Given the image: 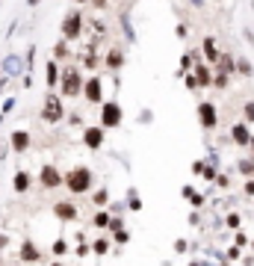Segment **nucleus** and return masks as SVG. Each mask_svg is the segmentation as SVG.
I'll return each mask as SVG.
<instances>
[{
  "mask_svg": "<svg viewBox=\"0 0 254 266\" xmlns=\"http://www.w3.org/2000/svg\"><path fill=\"white\" fill-rule=\"evenodd\" d=\"M184 86H186L190 92H198V89H201V83H198V77H195L192 71H186V77H184Z\"/></svg>",
  "mask_w": 254,
  "mask_h": 266,
  "instance_id": "c756f323",
  "label": "nucleus"
},
{
  "mask_svg": "<svg viewBox=\"0 0 254 266\" xmlns=\"http://www.w3.org/2000/svg\"><path fill=\"white\" fill-rule=\"evenodd\" d=\"M195 116H198V124H201L204 130H216V128H219V106H216L213 100H198Z\"/></svg>",
  "mask_w": 254,
  "mask_h": 266,
  "instance_id": "423d86ee",
  "label": "nucleus"
},
{
  "mask_svg": "<svg viewBox=\"0 0 254 266\" xmlns=\"http://www.w3.org/2000/svg\"><path fill=\"white\" fill-rule=\"evenodd\" d=\"M50 266H62V264H60V260H54V264H50Z\"/></svg>",
  "mask_w": 254,
  "mask_h": 266,
  "instance_id": "0e129e2a",
  "label": "nucleus"
},
{
  "mask_svg": "<svg viewBox=\"0 0 254 266\" xmlns=\"http://www.w3.org/2000/svg\"><path fill=\"white\" fill-rule=\"evenodd\" d=\"M118 24H122V33L127 36V44H136V30H133V24H130V15H127V12L118 15Z\"/></svg>",
  "mask_w": 254,
  "mask_h": 266,
  "instance_id": "412c9836",
  "label": "nucleus"
},
{
  "mask_svg": "<svg viewBox=\"0 0 254 266\" xmlns=\"http://www.w3.org/2000/svg\"><path fill=\"white\" fill-rule=\"evenodd\" d=\"M50 56H54L56 62H65V60L71 56V48H68V38H60V42L54 44V50H50Z\"/></svg>",
  "mask_w": 254,
  "mask_h": 266,
  "instance_id": "aec40b11",
  "label": "nucleus"
},
{
  "mask_svg": "<svg viewBox=\"0 0 254 266\" xmlns=\"http://www.w3.org/2000/svg\"><path fill=\"white\" fill-rule=\"evenodd\" d=\"M139 122L142 124H151L154 122V110H139Z\"/></svg>",
  "mask_w": 254,
  "mask_h": 266,
  "instance_id": "ea45409f",
  "label": "nucleus"
},
{
  "mask_svg": "<svg viewBox=\"0 0 254 266\" xmlns=\"http://www.w3.org/2000/svg\"><path fill=\"white\" fill-rule=\"evenodd\" d=\"M21 86H24V89H30V86H32V74H24V77H21Z\"/></svg>",
  "mask_w": 254,
  "mask_h": 266,
  "instance_id": "603ef678",
  "label": "nucleus"
},
{
  "mask_svg": "<svg viewBox=\"0 0 254 266\" xmlns=\"http://www.w3.org/2000/svg\"><path fill=\"white\" fill-rule=\"evenodd\" d=\"M92 184H95V174L89 166H74L65 172V190L71 196H86L92 190Z\"/></svg>",
  "mask_w": 254,
  "mask_h": 266,
  "instance_id": "f257e3e1",
  "label": "nucleus"
},
{
  "mask_svg": "<svg viewBox=\"0 0 254 266\" xmlns=\"http://www.w3.org/2000/svg\"><path fill=\"white\" fill-rule=\"evenodd\" d=\"M110 248H112V246H110V240H106V236H98L95 242H92V254H98V258H104Z\"/></svg>",
  "mask_w": 254,
  "mask_h": 266,
  "instance_id": "bb28decb",
  "label": "nucleus"
},
{
  "mask_svg": "<svg viewBox=\"0 0 254 266\" xmlns=\"http://www.w3.org/2000/svg\"><path fill=\"white\" fill-rule=\"evenodd\" d=\"M89 151H100L104 148V142H106V128L104 124H89V128H83V139H80Z\"/></svg>",
  "mask_w": 254,
  "mask_h": 266,
  "instance_id": "6e6552de",
  "label": "nucleus"
},
{
  "mask_svg": "<svg viewBox=\"0 0 254 266\" xmlns=\"http://www.w3.org/2000/svg\"><path fill=\"white\" fill-rule=\"evenodd\" d=\"M15 106H18V98H15V95H9V98L3 100V106H0V112H6V116H9V112H12Z\"/></svg>",
  "mask_w": 254,
  "mask_h": 266,
  "instance_id": "72a5a7b5",
  "label": "nucleus"
},
{
  "mask_svg": "<svg viewBox=\"0 0 254 266\" xmlns=\"http://www.w3.org/2000/svg\"><path fill=\"white\" fill-rule=\"evenodd\" d=\"M127 207H130L133 213H139V210H142V198H139V192H136L133 186L127 190Z\"/></svg>",
  "mask_w": 254,
  "mask_h": 266,
  "instance_id": "c85d7f7f",
  "label": "nucleus"
},
{
  "mask_svg": "<svg viewBox=\"0 0 254 266\" xmlns=\"http://www.w3.org/2000/svg\"><path fill=\"white\" fill-rule=\"evenodd\" d=\"M30 145H32V133L30 130H12L9 133V148H12L15 154L30 151Z\"/></svg>",
  "mask_w": 254,
  "mask_h": 266,
  "instance_id": "2eb2a0df",
  "label": "nucleus"
},
{
  "mask_svg": "<svg viewBox=\"0 0 254 266\" xmlns=\"http://www.w3.org/2000/svg\"><path fill=\"white\" fill-rule=\"evenodd\" d=\"M216 71H222V74H228V77H230V74H236V56H234V54H224L222 50V56H219V62H216Z\"/></svg>",
  "mask_w": 254,
  "mask_h": 266,
  "instance_id": "6ab92c4d",
  "label": "nucleus"
},
{
  "mask_svg": "<svg viewBox=\"0 0 254 266\" xmlns=\"http://www.w3.org/2000/svg\"><path fill=\"white\" fill-rule=\"evenodd\" d=\"M86 15L80 12V9H71L68 15L62 18V24H60V33H62V38H68V42H80V36H83V30H86Z\"/></svg>",
  "mask_w": 254,
  "mask_h": 266,
  "instance_id": "20e7f679",
  "label": "nucleus"
},
{
  "mask_svg": "<svg viewBox=\"0 0 254 266\" xmlns=\"http://www.w3.org/2000/svg\"><path fill=\"white\" fill-rule=\"evenodd\" d=\"M186 248H190V246H186V240H174V252H178V254H184Z\"/></svg>",
  "mask_w": 254,
  "mask_h": 266,
  "instance_id": "8fccbe9b",
  "label": "nucleus"
},
{
  "mask_svg": "<svg viewBox=\"0 0 254 266\" xmlns=\"http://www.w3.org/2000/svg\"><path fill=\"white\" fill-rule=\"evenodd\" d=\"M44 124H60L68 118V112H65V104H62V95H56V92H48L44 95V104H42V116H38Z\"/></svg>",
  "mask_w": 254,
  "mask_h": 266,
  "instance_id": "7ed1b4c3",
  "label": "nucleus"
},
{
  "mask_svg": "<svg viewBox=\"0 0 254 266\" xmlns=\"http://www.w3.org/2000/svg\"><path fill=\"white\" fill-rule=\"evenodd\" d=\"M254 139L252 128H248V122H236V124H230V142L234 145H240V148H248Z\"/></svg>",
  "mask_w": 254,
  "mask_h": 266,
  "instance_id": "ddd939ff",
  "label": "nucleus"
},
{
  "mask_svg": "<svg viewBox=\"0 0 254 266\" xmlns=\"http://www.w3.org/2000/svg\"><path fill=\"white\" fill-rule=\"evenodd\" d=\"M204 166H207V163H204V160H195V163H192V174H201V172H204Z\"/></svg>",
  "mask_w": 254,
  "mask_h": 266,
  "instance_id": "09e8293b",
  "label": "nucleus"
},
{
  "mask_svg": "<svg viewBox=\"0 0 254 266\" xmlns=\"http://www.w3.org/2000/svg\"><path fill=\"white\" fill-rule=\"evenodd\" d=\"M30 68H27V60L21 56V54H15V50H9L6 56H3V74L6 77H24Z\"/></svg>",
  "mask_w": 254,
  "mask_h": 266,
  "instance_id": "9d476101",
  "label": "nucleus"
},
{
  "mask_svg": "<svg viewBox=\"0 0 254 266\" xmlns=\"http://www.w3.org/2000/svg\"><path fill=\"white\" fill-rule=\"evenodd\" d=\"M234 242H236L240 248H246V246H252V240H248V236H246V234H242V231H236V234H234Z\"/></svg>",
  "mask_w": 254,
  "mask_h": 266,
  "instance_id": "4c0bfd02",
  "label": "nucleus"
},
{
  "mask_svg": "<svg viewBox=\"0 0 254 266\" xmlns=\"http://www.w3.org/2000/svg\"><path fill=\"white\" fill-rule=\"evenodd\" d=\"M248 148H252V157H254V139H252V145H248Z\"/></svg>",
  "mask_w": 254,
  "mask_h": 266,
  "instance_id": "e2e57ef3",
  "label": "nucleus"
},
{
  "mask_svg": "<svg viewBox=\"0 0 254 266\" xmlns=\"http://www.w3.org/2000/svg\"><path fill=\"white\" fill-rule=\"evenodd\" d=\"M127 66V50L122 44H112L106 54H104V68L106 71H122Z\"/></svg>",
  "mask_w": 254,
  "mask_h": 266,
  "instance_id": "9b49d317",
  "label": "nucleus"
},
{
  "mask_svg": "<svg viewBox=\"0 0 254 266\" xmlns=\"http://www.w3.org/2000/svg\"><path fill=\"white\" fill-rule=\"evenodd\" d=\"M201 178H204V180H216V178H219V168L213 166V163H207L204 172H201Z\"/></svg>",
  "mask_w": 254,
  "mask_h": 266,
  "instance_id": "473e14b6",
  "label": "nucleus"
},
{
  "mask_svg": "<svg viewBox=\"0 0 254 266\" xmlns=\"http://www.w3.org/2000/svg\"><path fill=\"white\" fill-rule=\"evenodd\" d=\"M242 190H246V196H248V198H254V178L246 180V186H242Z\"/></svg>",
  "mask_w": 254,
  "mask_h": 266,
  "instance_id": "3c124183",
  "label": "nucleus"
},
{
  "mask_svg": "<svg viewBox=\"0 0 254 266\" xmlns=\"http://www.w3.org/2000/svg\"><path fill=\"white\" fill-rule=\"evenodd\" d=\"M252 248H254V240H252Z\"/></svg>",
  "mask_w": 254,
  "mask_h": 266,
  "instance_id": "338daca9",
  "label": "nucleus"
},
{
  "mask_svg": "<svg viewBox=\"0 0 254 266\" xmlns=\"http://www.w3.org/2000/svg\"><path fill=\"white\" fill-rule=\"evenodd\" d=\"M65 252H68V242L65 240H56L54 242V254H65Z\"/></svg>",
  "mask_w": 254,
  "mask_h": 266,
  "instance_id": "c03bdc74",
  "label": "nucleus"
},
{
  "mask_svg": "<svg viewBox=\"0 0 254 266\" xmlns=\"http://www.w3.org/2000/svg\"><path fill=\"white\" fill-rule=\"evenodd\" d=\"M201 54H204V62H210V66H216V62H219L222 50H219V44H216V38H213V36H204V42H201Z\"/></svg>",
  "mask_w": 254,
  "mask_h": 266,
  "instance_id": "f3484780",
  "label": "nucleus"
},
{
  "mask_svg": "<svg viewBox=\"0 0 254 266\" xmlns=\"http://www.w3.org/2000/svg\"><path fill=\"white\" fill-rule=\"evenodd\" d=\"M110 222H112V216L106 213V207H104V210H98L95 216H92V225H95V228H110Z\"/></svg>",
  "mask_w": 254,
  "mask_h": 266,
  "instance_id": "a878e982",
  "label": "nucleus"
},
{
  "mask_svg": "<svg viewBox=\"0 0 254 266\" xmlns=\"http://www.w3.org/2000/svg\"><path fill=\"white\" fill-rule=\"evenodd\" d=\"M95 50H98V44H89V48H86V54L80 56V68H98V56H95Z\"/></svg>",
  "mask_w": 254,
  "mask_h": 266,
  "instance_id": "4be33fe9",
  "label": "nucleus"
},
{
  "mask_svg": "<svg viewBox=\"0 0 254 266\" xmlns=\"http://www.w3.org/2000/svg\"><path fill=\"white\" fill-rule=\"evenodd\" d=\"M106 3H110V0H92V6H95V9H106Z\"/></svg>",
  "mask_w": 254,
  "mask_h": 266,
  "instance_id": "864d4df0",
  "label": "nucleus"
},
{
  "mask_svg": "<svg viewBox=\"0 0 254 266\" xmlns=\"http://www.w3.org/2000/svg\"><path fill=\"white\" fill-rule=\"evenodd\" d=\"M236 74L242 77H254V62L248 56H236Z\"/></svg>",
  "mask_w": 254,
  "mask_h": 266,
  "instance_id": "b1692460",
  "label": "nucleus"
},
{
  "mask_svg": "<svg viewBox=\"0 0 254 266\" xmlns=\"http://www.w3.org/2000/svg\"><path fill=\"white\" fill-rule=\"evenodd\" d=\"M18 258H21V264H38L42 260V248L32 240H24L21 248H18Z\"/></svg>",
  "mask_w": 254,
  "mask_h": 266,
  "instance_id": "dca6fc26",
  "label": "nucleus"
},
{
  "mask_svg": "<svg viewBox=\"0 0 254 266\" xmlns=\"http://www.w3.org/2000/svg\"><path fill=\"white\" fill-rule=\"evenodd\" d=\"M89 24H92V30H95L98 36H100V33H106V24H104V21H98V18H95V21H89Z\"/></svg>",
  "mask_w": 254,
  "mask_h": 266,
  "instance_id": "49530a36",
  "label": "nucleus"
},
{
  "mask_svg": "<svg viewBox=\"0 0 254 266\" xmlns=\"http://www.w3.org/2000/svg\"><path fill=\"white\" fill-rule=\"evenodd\" d=\"M24 60H27V68L32 71V66H36V44H30L27 48V54H24Z\"/></svg>",
  "mask_w": 254,
  "mask_h": 266,
  "instance_id": "58836bf2",
  "label": "nucleus"
},
{
  "mask_svg": "<svg viewBox=\"0 0 254 266\" xmlns=\"http://www.w3.org/2000/svg\"><path fill=\"white\" fill-rule=\"evenodd\" d=\"M38 186L42 190H60V186H65V174L54 163H44L38 172Z\"/></svg>",
  "mask_w": 254,
  "mask_h": 266,
  "instance_id": "0eeeda50",
  "label": "nucleus"
},
{
  "mask_svg": "<svg viewBox=\"0 0 254 266\" xmlns=\"http://www.w3.org/2000/svg\"><path fill=\"white\" fill-rule=\"evenodd\" d=\"M174 33H178V38H186V36H190V27H186V24H178Z\"/></svg>",
  "mask_w": 254,
  "mask_h": 266,
  "instance_id": "de8ad7c7",
  "label": "nucleus"
},
{
  "mask_svg": "<svg viewBox=\"0 0 254 266\" xmlns=\"http://www.w3.org/2000/svg\"><path fill=\"white\" fill-rule=\"evenodd\" d=\"M192 6H195V9H204V0H190Z\"/></svg>",
  "mask_w": 254,
  "mask_h": 266,
  "instance_id": "6e6d98bb",
  "label": "nucleus"
},
{
  "mask_svg": "<svg viewBox=\"0 0 254 266\" xmlns=\"http://www.w3.org/2000/svg\"><path fill=\"white\" fill-rule=\"evenodd\" d=\"M228 80H230L228 74H222V71H216V80H213V86H216V89H228Z\"/></svg>",
  "mask_w": 254,
  "mask_h": 266,
  "instance_id": "e433bc0d",
  "label": "nucleus"
},
{
  "mask_svg": "<svg viewBox=\"0 0 254 266\" xmlns=\"http://www.w3.org/2000/svg\"><path fill=\"white\" fill-rule=\"evenodd\" d=\"M92 204H95L98 210H104V207L110 204V190H95V192H92Z\"/></svg>",
  "mask_w": 254,
  "mask_h": 266,
  "instance_id": "cd10ccee",
  "label": "nucleus"
},
{
  "mask_svg": "<svg viewBox=\"0 0 254 266\" xmlns=\"http://www.w3.org/2000/svg\"><path fill=\"white\" fill-rule=\"evenodd\" d=\"M122 118H124V110H122L118 100L106 98L100 104V122L98 124H104L106 130H116V128H122Z\"/></svg>",
  "mask_w": 254,
  "mask_h": 266,
  "instance_id": "39448f33",
  "label": "nucleus"
},
{
  "mask_svg": "<svg viewBox=\"0 0 254 266\" xmlns=\"http://www.w3.org/2000/svg\"><path fill=\"white\" fill-rule=\"evenodd\" d=\"M86 86V74L80 66H65L62 68V80H60V95L62 98H80Z\"/></svg>",
  "mask_w": 254,
  "mask_h": 266,
  "instance_id": "f03ea898",
  "label": "nucleus"
},
{
  "mask_svg": "<svg viewBox=\"0 0 254 266\" xmlns=\"http://www.w3.org/2000/svg\"><path fill=\"white\" fill-rule=\"evenodd\" d=\"M224 225H228V228H234V231H236V228H240V225H242V216H240V213H228V216H224Z\"/></svg>",
  "mask_w": 254,
  "mask_h": 266,
  "instance_id": "2f4dec72",
  "label": "nucleus"
},
{
  "mask_svg": "<svg viewBox=\"0 0 254 266\" xmlns=\"http://www.w3.org/2000/svg\"><path fill=\"white\" fill-rule=\"evenodd\" d=\"M38 3H42V0H27V6H38Z\"/></svg>",
  "mask_w": 254,
  "mask_h": 266,
  "instance_id": "4d7b16f0",
  "label": "nucleus"
},
{
  "mask_svg": "<svg viewBox=\"0 0 254 266\" xmlns=\"http://www.w3.org/2000/svg\"><path fill=\"white\" fill-rule=\"evenodd\" d=\"M122 228H124V219H122V216H116V219H112V222H110V228H106V231H122Z\"/></svg>",
  "mask_w": 254,
  "mask_h": 266,
  "instance_id": "37998d69",
  "label": "nucleus"
},
{
  "mask_svg": "<svg viewBox=\"0 0 254 266\" xmlns=\"http://www.w3.org/2000/svg\"><path fill=\"white\" fill-rule=\"evenodd\" d=\"M236 172H240L242 178H254V157H242V160L236 163Z\"/></svg>",
  "mask_w": 254,
  "mask_h": 266,
  "instance_id": "393cba45",
  "label": "nucleus"
},
{
  "mask_svg": "<svg viewBox=\"0 0 254 266\" xmlns=\"http://www.w3.org/2000/svg\"><path fill=\"white\" fill-rule=\"evenodd\" d=\"M6 246H9V236H6V234H0V252H3Z\"/></svg>",
  "mask_w": 254,
  "mask_h": 266,
  "instance_id": "5fc2aeb1",
  "label": "nucleus"
},
{
  "mask_svg": "<svg viewBox=\"0 0 254 266\" xmlns=\"http://www.w3.org/2000/svg\"><path fill=\"white\" fill-rule=\"evenodd\" d=\"M54 216H56L60 222H77V219H80V207H77L74 201H56V204H54Z\"/></svg>",
  "mask_w": 254,
  "mask_h": 266,
  "instance_id": "4468645a",
  "label": "nucleus"
},
{
  "mask_svg": "<svg viewBox=\"0 0 254 266\" xmlns=\"http://www.w3.org/2000/svg\"><path fill=\"white\" fill-rule=\"evenodd\" d=\"M83 98L89 100V104H95L100 106L104 104V77L100 74H92V77H86V86H83Z\"/></svg>",
  "mask_w": 254,
  "mask_h": 266,
  "instance_id": "1a4fd4ad",
  "label": "nucleus"
},
{
  "mask_svg": "<svg viewBox=\"0 0 254 266\" xmlns=\"http://www.w3.org/2000/svg\"><path fill=\"white\" fill-rule=\"evenodd\" d=\"M180 196L190 201L192 207H201V204H204V196H201V192H195V186H190V184H186V186L180 190Z\"/></svg>",
  "mask_w": 254,
  "mask_h": 266,
  "instance_id": "5701e85b",
  "label": "nucleus"
},
{
  "mask_svg": "<svg viewBox=\"0 0 254 266\" xmlns=\"http://www.w3.org/2000/svg\"><path fill=\"white\" fill-rule=\"evenodd\" d=\"M65 122H68V124H74V128H80V124H83V116H80V112H68V118H65Z\"/></svg>",
  "mask_w": 254,
  "mask_h": 266,
  "instance_id": "a19ab883",
  "label": "nucleus"
},
{
  "mask_svg": "<svg viewBox=\"0 0 254 266\" xmlns=\"http://www.w3.org/2000/svg\"><path fill=\"white\" fill-rule=\"evenodd\" d=\"M216 184H219V190H228V186H230V178H228L224 172H219V178H216Z\"/></svg>",
  "mask_w": 254,
  "mask_h": 266,
  "instance_id": "a18cd8bd",
  "label": "nucleus"
},
{
  "mask_svg": "<svg viewBox=\"0 0 254 266\" xmlns=\"http://www.w3.org/2000/svg\"><path fill=\"white\" fill-rule=\"evenodd\" d=\"M74 3H77V6H83V3H92V0H74Z\"/></svg>",
  "mask_w": 254,
  "mask_h": 266,
  "instance_id": "13d9d810",
  "label": "nucleus"
},
{
  "mask_svg": "<svg viewBox=\"0 0 254 266\" xmlns=\"http://www.w3.org/2000/svg\"><path fill=\"white\" fill-rule=\"evenodd\" d=\"M242 122L254 124V100H246V104H242Z\"/></svg>",
  "mask_w": 254,
  "mask_h": 266,
  "instance_id": "7c9ffc66",
  "label": "nucleus"
},
{
  "mask_svg": "<svg viewBox=\"0 0 254 266\" xmlns=\"http://www.w3.org/2000/svg\"><path fill=\"white\" fill-rule=\"evenodd\" d=\"M186 266H204V264H198V260H190V264H186Z\"/></svg>",
  "mask_w": 254,
  "mask_h": 266,
  "instance_id": "bf43d9fd",
  "label": "nucleus"
},
{
  "mask_svg": "<svg viewBox=\"0 0 254 266\" xmlns=\"http://www.w3.org/2000/svg\"><path fill=\"white\" fill-rule=\"evenodd\" d=\"M112 240H116L118 246H127V242H130V231H124V228H122V231L112 234Z\"/></svg>",
  "mask_w": 254,
  "mask_h": 266,
  "instance_id": "c9c22d12",
  "label": "nucleus"
},
{
  "mask_svg": "<svg viewBox=\"0 0 254 266\" xmlns=\"http://www.w3.org/2000/svg\"><path fill=\"white\" fill-rule=\"evenodd\" d=\"M74 252H77V258H86V254H92V246H89V242H86V240H80V242H77V248H74Z\"/></svg>",
  "mask_w": 254,
  "mask_h": 266,
  "instance_id": "f704fd0d",
  "label": "nucleus"
},
{
  "mask_svg": "<svg viewBox=\"0 0 254 266\" xmlns=\"http://www.w3.org/2000/svg\"><path fill=\"white\" fill-rule=\"evenodd\" d=\"M228 258H230V260H240V258H242V248H240V246L234 242V246L228 248Z\"/></svg>",
  "mask_w": 254,
  "mask_h": 266,
  "instance_id": "79ce46f5",
  "label": "nucleus"
},
{
  "mask_svg": "<svg viewBox=\"0 0 254 266\" xmlns=\"http://www.w3.org/2000/svg\"><path fill=\"white\" fill-rule=\"evenodd\" d=\"M3 83H6V77H3V80H0V92H3Z\"/></svg>",
  "mask_w": 254,
  "mask_h": 266,
  "instance_id": "680f3d73",
  "label": "nucleus"
},
{
  "mask_svg": "<svg viewBox=\"0 0 254 266\" xmlns=\"http://www.w3.org/2000/svg\"><path fill=\"white\" fill-rule=\"evenodd\" d=\"M0 266H3V258H0Z\"/></svg>",
  "mask_w": 254,
  "mask_h": 266,
  "instance_id": "69168bd1",
  "label": "nucleus"
},
{
  "mask_svg": "<svg viewBox=\"0 0 254 266\" xmlns=\"http://www.w3.org/2000/svg\"><path fill=\"white\" fill-rule=\"evenodd\" d=\"M30 186H32V174L27 168H18L15 178H12V190H15L18 196H24V192H30Z\"/></svg>",
  "mask_w": 254,
  "mask_h": 266,
  "instance_id": "a211bd4d",
  "label": "nucleus"
},
{
  "mask_svg": "<svg viewBox=\"0 0 254 266\" xmlns=\"http://www.w3.org/2000/svg\"><path fill=\"white\" fill-rule=\"evenodd\" d=\"M3 118H6V112H0V124H3Z\"/></svg>",
  "mask_w": 254,
  "mask_h": 266,
  "instance_id": "052dcab7",
  "label": "nucleus"
},
{
  "mask_svg": "<svg viewBox=\"0 0 254 266\" xmlns=\"http://www.w3.org/2000/svg\"><path fill=\"white\" fill-rule=\"evenodd\" d=\"M60 80H62V62H56V60L50 56V60L44 62V86H48V92H56Z\"/></svg>",
  "mask_w": 254,
  "mask_h": 266,
  "instance_id": "f8f14e48",
  "label": "nucleus"
}]
</instances>
